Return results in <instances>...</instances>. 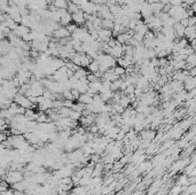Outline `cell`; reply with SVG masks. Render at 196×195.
Here are the masks:
<instances>
[{"label": "cell", "mask_w": 196, "mask_h": 195, "mask_svg": "<svg viewBox=\"0 0 196 195\" xmlns=\"http://www.w3.org/2000/svg\"><path fill=\"white\" fill-rule=\"evenodd\" d=\"M85 108H86V106L83 105V103H80V102H77V103H74L71 107L72 110H75V111H79V113H82L83 110H85Z\"/></svg>", "instance_id": "cell-16"}, {"label": "cell", "mask_w": 196, "mask_h": 195, "mask_svg": "<svg viewBox=\"0 0 196 195\" xmlns=\"http://www.w3.org/2000/svg\"><path fill=\"white\" fill-rule=\"evenodd\" d=\"M71 20L72 22L75 23V24H77L78 26H80L82 24H85V14H84L83 11H78L77 13H75V14H71Z\"/></svg>", "instance_id": "cell-4"}, {"label": "cell", "mask_w": 196, "mask_h": 195, "mask_svg": "<svg viewBox=\"0 0 196 195\" xmlns=\"http://www.w3.org/2000/svg\"><path fill=\"white\" fill-rule=\"evenodd\" d=\"M109 55H111L114 59H119V57H122L123 55H124L123 45H122V44H119V43H117V44L114 46V47H110Z\"/></svg>", "instance_id": "cell-3"}, {"label": "cell", "mask_w": 196, "mask_h": 195, "mask_svg": "<svg viewBox=\"0 0 196 195\" xmlns=\"http://www.w3.org/2000/svg\"><path fill=\"white\" fill-rule=\"evenodd\" d=\"M54 36V38L55 39H62V38H69L70 37V34H69V31L65 29V26H60L57 30L53 31V34H52Z\"/></svg>", "instance_id": "cell-5"}, {"label": "cell", "mask_w": 196, "mask_h": 195, "mask_svg": "<svg viewBox=\"0 0 196 195\" xmlns=\"http://www.w3.org/2000/svg\"><path fill=\"white\" fill-rule=\"evenodd\" d=\"M87 68H88V70H90L91 74H95L96 71H99V63L96 62V61L92 60V62L87 66Z\"/></svg>", "instance_id": "cell-14"}, {"label": "cell", "mask_w": 196, "mask_h": 195, "mask_svg": "<svg viewBox=\"0 0 196 195\" xmlns=\"http://www.w3.org/2000/svg\"><path fill=\"white\" fill-rule=\"evenodd\" d=\"M113 71L115 75H117L119 78H121L122 76L125 75V69L123 67H119V66H116V67L113 68Z\"/></svg>", "instance_id": "cell-15"}, {"label": "cell", "mask_w": 196, "mask_h": 195, "mask_svg": "<svg viewBox=\"0 0 196 195\" xmlns=\"http://www.w3.org/2000/svg\"><path fill=\"white\" fill-rule=\"evenodd\" d=\"M0 195H15V194H14V191H13V189H8L7 188L6 191H4Z\"/></svg>", "instance_id": "cell-20"}, {"label": "cell", "mask_w": 196, "mask_h": 195, "mask_svg": "<svg viewBox=\"0 0 196 195\" xmlns=\"http://www.w3.org/2000/svg\"><path fill=\"white\" fill-rule=\"evenodd\" d=\"M67 11H68L69 14H75L77 11H79V6H77V5L72 4L68 0V7H67Z\"/></svg>", "instance_id": "cell-12"}, {"label": "cell", "mask_w": 196, "mask_h": 195, "mask_svg": "<svg viewBox=\"0 0 196 195\" xmlns=\"http://www.w3.org/2000/svg\"><path fill=\"white\" fill-rule=\"evenodd\" d=\"M78 100V102H80V103H83V105H90V103H92V101H93V97H91V95H88L87 93H84V94H80L79 98L77 99Z\"/></svg>", "instance_id": "cell-7"}, {"label": "cell", "mask_w": 196, "mask_h": 195, "mask_svg": "<svg viewBox=\"0 0 196 195\" xmlns=\"http://www.w3.org/2000/svg\"><path fill=\"white\" fill-rule=\"evenodd\" d=\"M185 29H186L185 26L181 25L179 22L174 23L173 32H174V36H176V38H182V37H184V34H185Z\"/></svg>", "instance_id": "cell-6"}, {"label": "cell", "mask_w": 196, "mask_h": 195, "mask_svg": "<svg viewBox=\"0 0 196 195\" xmlns=\"http://www.w3.org/2000/svg\"><path fill=\"white\" fill-rule=\"evenodd\" d=\"M14 102L24 109H33L36 107V105H32V102L29 100V98L21 93H16V95L14 97Z\"/></svg>", "instance_id": "cell-2"}, {"label": "cell", "mask_w": 196, "mask_h": 195, "mask_svg": "<svg viewBox=\"0 0 196 195\" xmlns=\"http://www.w3.org/2000/svg\"><path fill=\"white\" fill-rule=\"evenodd\" d=\"M188 26H192V25H195V22H196V19H195V16L193 15V16H189L188 19Z\"/></svg>", "instance_id": "cell-18"}, {"label": "cell", "mask_w": 196, "mask_h": 195, "mask_svg": "<svg viewBox=\"0 0 196 195\" xmlns=\"http://www.w3.org/2000/svg\"><path fill=\"white\" fill-rule=\"evenodd\" d=\"M70 2H72V4L77 5V6H80V5H83L86 0H69Z\"/></svg>", "instance_id": "cell-19"}, {"label": "cell", "mask_w": 196, "mask_h": 195, "mask_svg": "<svg viewBox=\"0 0 196 195\" xmlns=\"http://www.w3.org/2000/svg\"><path fill=\"white\" fill-rule=\"evenodd\" d=\"M149 5H150L151 11H153V14H154V15L159 14L163 9V6H164V5L161 4V2H154V4H149Z\"/></svg>", "instance_id": "cell-9"}, {"label": "cell", "mask_w": 196, "mask_h": 195, "mask_svg": "<svg viewBox=\"0 0 196 195\" xmlns=\"http://www.w3.org/2000/svg\"><path fill=\"white\" fill-rule=\"evenodd\" d=\"M53 5L57 9H60V8L67 9V7H68V0H54Z\"/></svg>", "instance_id": "cell-11"}, {"label": "cell", "mask_w": 196, "mask_h": 195, "mask_svg": "<svg viewBox=\"0 0 196 195\" xmlns=\"http://www.w3.org/2000/svg\"><path fill=\"white\" fill-rule=\"evenodd\" d=\"M77 26H78V25H77V24H75V23H69L68 25H65V29L69 31V34H71L72 32H74V31L77 29Z\"/></svg>", "instance_id": "cell-17"}, {"label": "cell", "mask_w": 196, "mask_h": 195, "mask_svg": "<svg viewBox=\"0 0 196 195\" xmlns=\"http://www.w3.org/2000/svg\"><path fill=\"white\" fill-rule=\"evenodd\" d=\"M23 179H24V177H23V171H15V170L8 171L6 177H5V181H6L8 185H14Z\"/></svg>", "instance_id": "cell-1"}, {"label": "cell", "mask_w": 196, "mask_h": 195, "mask_svg": "<svg viewBox=\"0 0 196 195\" xmlns=\"http://www.w3.org/2000/svg\"><path fill=\"white\" fill-rule=\"evenodd\" d=\"M114 25H115V23H114L113 20H102L101 22L102 29H107V30L111 31L114 29Z\"/></svg>", "instance_id": "cell-10"}, {"label": "cell", "mask_w": 196, "mask_h": 195, "mask_svg": "<svg viewBox=\"0 0 196 195\" xmlns=\"http://www.w3.org/2000/svg\"><path fill=\"white\" fill-rule=\"evenodd\" d=\"M69 118L71 120H74V122H77V120H79V118L82 117V113H79V111H75V110H70V113H69Z\"/></svg>", "instance_id": "cell-13"}, {"label": "cell", "mask_w": 196, "mask_h": 195, "mask_svg": "<svg viewBox=\"0 0 196 195\" xmlns=\"http://www.w3.org/2000/svg\"><path fill=\"white\" fill-rule=\"evenodd\" d=\"M72 20H71V14H69L68 11L65 13V14H63V15H61L60 17V23L62 24V25H68L69 23H71Z\"/></svg>", "instance_id": "cell-8"}]
</instances>
